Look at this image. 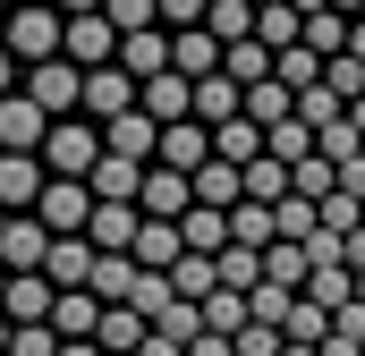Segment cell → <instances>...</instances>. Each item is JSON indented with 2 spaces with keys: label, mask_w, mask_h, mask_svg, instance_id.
Masks as SVG:
<instances>
[{
  "label": "cell",
  "mask_w": 365,
  "mask_h": 356,
  "mask_svg": "<svg viewBox=\"0 0 365 356\" xmlns=\"http://www.w3.org/2000/svg\"><path fill=\"white\" fill-rule=\"evenodd\" d=\"M153 145H162V127H153L145 110H119V119L102 127V153H119V162H153Z\"/></svg>",
  "instance_id": "obj_17"
},
{
  "label": "cell",
  "mask_w": 365,
  "mask_h": 356,
  "mask_svg": "<svg viewBox=\"0 0 365 356\" xmlns=\"http://www.w3.org/2000/svg\"><path fill=\"white\" fill-rule=\"evenodd\" d=\"M51 9H60V17H93L102 0H51Z\"/></svg>",
  "instance_id": "obj_53"
},
{
  "label": "cell",
  "mask_w": 365,
  "mask_h": 356,
  "mask_svg": "<svg viewBox=\"0 0 365 356\" xmlns=\"http://www.w3.org/2000/svg\"><path fill=\"white\" fill-rule=\"evenodd\" d=\"M34 221H43L51 238H86V221H93V187H86V178H43Z\"/></svg>",
  "instance_id": "obj_4"
},
{
  "label": "cell",
  "mask_w": 365,
  "mask_h": 356,
  "mask_svg": "<svg viewBox=\"0 0 365 356\" xmlns=\"http://www.w3.org/2000/svg\"><path fill=\"white\" fill-rule=\"evenodd\" d=\"M51 305H60V288H51L43 271H9V288H0V314H9V331H17V323H51Z\"/></svg>",
  "instance_id": "obj_8"
},
{
  "label": "cell",
  "mask_w": 365,
  "mask_h": 356,
  "mask_svg": "<svg viewBox=\"0 0 365 356\" xmlns=\"http://www.w3.org/2000/svg\"><path fill=\"white\" fill-rule=\"evenodd\" d=\"M221 77H230L238 93L264 85V77H272V43H255V34H247V43H221Z\"/></svg>",
  "instance_id": "obj_22"
},
{
  "label": "cell",
  "mask_w": 365,
  "mask_h": 356,
  "mask_svg": "<svg viewBox=\"0 0 365 356\" xmlns=\"http://www.w3.org/2000/svg\"><path fill=\"white\" fill-rule=\"evenodd\" d=\"M102 305H128V288H136V255H93V280H86Z\"/></svg>",
  "instance_id": "obj_33"
},
{
  "label": "cell",
  "mask_w": 365,
  "mask_h": 356,
  "mask_svg": "<svg viewBox=\"0 0 365 356\" xmlns=\"http://www.w3.org/2000/svg\"><path fill=\"white\" fill-rule=\"evenodd\" d=\"M357 305H365V271H357Z\"/></svg>",
  "instance_id": "obj_58"
},
{
  "label": "cell",
  "mask_w": 365,
  "mask_h": 356,
  "mask_svg": "<svg viewBox=\"0 0 365 356\" xmlns=\"http://www.w3.org/2000/svg\"><path fill=\"white\" fill-rule=\"evenodd\" d=\"M60 43H68V17H60V9H9V60H17V68L60 60Z\"/></svg>",
  "instance_id": "obj_2"
},
{
  "label": "cell",
  "mask_w": 365,
  "mask_h": 356,
  "mask_svg": "<svg viewBox=\"0 0 365 356\" xmlns=\"http://www.w3.org/2000/svg\"><path fill=\"white\" fill-rule=\"evenodd\" d=\"M280 340H289V348H323V340H331V314H323V305H306V297H289Z\"/></svg>",
  "instance_id": "obj_27"
},
{
  "label": "cell",
  "mask_w": 365,
  "mask_h": 356,
  "mask_svg": "<svg viewBox=\"0 0 365 356\" xmlns=\"http://www.w3.org/2000/svg\"><path fill=\"white\" fill-rule=\"evenodd\" d=\"M9 356H60V331L51 323H17L9 331Z\"/></svg>",
  "instance_id": "obj_45"
},
{
  "label": "cell",
  "mask_w": 365,
  "mask_h": 356,
  "mask_svg": "<svg viewBox=\"0 0 365 356\" xmlns=\"http://www.w3.org/2000/svg\"><path fill=\"white\" fill-rule=\"evenodd\" d=\"M230 246H255V255H264V246H272V204H238V212H230Z\"/></svg>",
  "instance_id": "obj_40"
},
{
  "label": "cell",
  "mask_w": 365,
  "mask_h": 356,
  "mask_svg": "<svg viewBox=\"0 0 365 356\" xmlns=\"http://www.w3.org/2000/svg\"><path fill=\"white\" fill-rule=\"evenodd\" d=\"M136 356H187V348H179V340H162V331H145V348H136Z\"/></svg>",
  "instance_id": "obj_51"
},
{
  "label": "cell",
  "mask_w": 365,
  "mask_h": 356,
  "mask_svg": "<svg viewBox=\"0 0 365 356\" xmlns=\"http://www.w3.org/2000/svg\"><path fill=\"white\" fill-rule=\"evenodd\" d=\"M204 34H212V43H247V34H255V0H212V9H204Z\"/></svg>",
  "instance_id": "obj_34"
},
{
  "label": "cell",
  "mask_w": 365,
  "mask_h": 356,
  "mask_svg": "<svg viewBox=\"0 0 365 356\" xmlns=\"http://www.w3.org/2000/svg\"><path fill=\"white\" fill-rule=\"evenodd\" d=\"M145 170H153V162H119V153H102V162H93V204H136V195H145Z\"/></svg>",
  "instance_id": "obj_16"
},
{
  "label": "cell",
  "mask_w": 365,
  "mask_h": 356,
  "mask_svg": "<svg viewBox=\"0 0 365 356\" xmlns=\"http://www.w3.org/2000/svg\"><path fill=\"white\" fill-rule=\"evenodd\" d=\"M280 195H289V162H272V153L247 162V204H280Z\"/></svg>",
  "instance_id": "obj_41"
},
{
  "label": "cell",
  "mask_w": 365,
  "mask_h": 356,
  "mask_svg": "<svg viewBox=\"0 0 365 356\" xmlns=\"http://www.w3.org/2000/svg\"><path fill=\"white\" fill-rule=\"evenodd\" d=\"M204 9H212V0H153L162 34H187V26H204Z\"/></svg>",
  "instance_id": "obj_47"
},
{
  "label": "cell",
  "mask_w": 365,
  "mask_h": 356,
  "mask_svg": "<svg viewBox=\"0 0 365 356\" xmlns=\"http://www.w3.org/2000/svg\"><path fill=\"white\" fill-rule=\"evenodd\" d=\"M128 255H136V263L145 271H170L187 255V238H179V221H145V229H136V246H128Z\"/></svg>",
  "instance_id": "obj_23"
},
{
  "label": "cell",
  "mask_w": 365,
  "mask_h": 356,
  "mask_svg": "<svg viewBox=\"0 0 365 356\" xmlns=\"http://www.w3.org/2000/svg\"><path fill=\"white\" fill-rule=\"evenodd\" d=\"M187 356H238V348H230L221 331H195V340H187Z\"/></svg>",
  "instance_id": "obj_50"
},
{
  "label": "cell",
  "mask_w": 365,
  "mask_h": 356,
  "mask_svg": "<svg viewBox=\"0 0 365 356\" xmlns=\"http://www.w3.org/2000/svg\"><path fill=\"white\" fill-rule=\"evenodd\" d=\"M136 110H145L153 127H179V119H195V85H187L179 68H170V77H153V85L136 93Z\"/></svg>",
  "instance_id": "obj_13"
},
{
  "label": "cell",
  "mask_w": 365,
  "mask_h": 356,
  "mask_svg": "<svg viewBox=\"0 0 365 356\" xmlns=\"http://www.w3.org/2000/svg\"><path fill=\"white\" fill-rule=\"evenodd\" d=\"M43 136H51V119H43L26 93H9V102H0V153H43Z\"/></svg>",
  "instance_id": "obj_15"
},
{
  "label": "cell",
  "mask_w": 365,
  "mask_h": 356,
  "mask_svg": "<svg viewBox=\"0 0 365 356\" xmlns=\"http://www.w3.org/2000/svg\"><path fill=\"white\" fill-rule=\"evenodd\" d=\"M43 280H51L60 297H68V288H86V280H93V246H86V238H51V255H43Z\"/></svg>",
  "instance_id": "obj_19"
},
{
  "label": "cell",
  "mask_w": 365,
  "mask_h": 356,
  "mask_svg": "<svg viewBox=\"0 0 365 356\" xmlns=\"http://www.w3.org/2000/svg\"><path fill=\"white\" fill-rule=\"evenodd\" d=\"M247 323H255V314H247V297H238V288H212V297H204V331H221V340H238Z\"/></svg>",
  "instance_id": "obj_35"
},
{
  "label": "cell",
  "mask_w": 365,
  "mask_h": 356,
  "mask_svg": "<svg viewBox=\"0 0 365 356\" xmlns=\"http://www.w3.org/2000/svg\"><path fill=\"white\" fill-rule=\"evenodd\" d=\"M119 68H128L136 85L170 77V34H162V26H145V34H119Z\"/></svg>",
  "instance_id": "obj_14"
},
{
  "label": "cell",
  "mask_w": 365,
  "mask_h": 356,
  "mask_svg": "<svg viewBox=\"0 0 365 356\" xmlns=\"http://www.w3.org/2000/svg\"><path fill=\"white\" fill-rule=\"evenodd\" d=\"M60 356H102V348H93V340H60Z\"/></svg>",
  "instance_id": "obj_54"
},
{
  "label": "cell",
  "mask_w": 365,
  "mask_h": 356,
  "mask_svg": "<svg viewBox=\"0 0 365 356\" xmlns=\"http://www.w3.org/2000/svg\"><path fill=\"white\" fill-rule=\"evenodd\" d=\"M51 331H60V340H93V331H102V297H93V288H68V297L51 305Z\"/></svg>",
  "instance_id": "obj_24"
},
{
  "label": "cell",
  "mask_w": 365,
  "mask_h": 356,
  "mask_svg": "<svg viewBox=\"0 0 365 356\" xmlns=\"http://www.w3.org/2000/svg\"><path fill=\"white\" fill-rule=\"evenodd\" d=\"M297 297H306V305H323V314H340V305L357 297V271H349V263H331V271H306V288H297Z\"/></svg>",
  "instance_id": "obj_29"
},
{
  "label": "cell",
  "mask_w": 365,
  "mask_h": 356,
  "mask_svg": "<svg viewBox=\"0 0 365 356\" xmlns=\"http://www.w3.org/2000/svg\"><path fill=\"white\" fill-rule=\"evenodd\" d=\"M0 229H9V212H0Z\"/></svg>",
  "instance_id": "obj_60"
},
{
  "label": "cell",
  "mask_w": 365,
  "mask_h": 356,
  "mask_svg": "<svg viewBox=\"0 0 365 356\" xmlns=\"http://www.w3.org/2000/svg\"><path fill=\"white\" fill-rule=\"evenodd\" d=\"M212 153H221V162H230V170H247V162H264V127H255V119H247V110H238V119H230V127H212Z\"/></svg>",
  "instance_id": "obj_25"
},
{
  "label": "cell",
  "mask_w": 365,
  "mask_h": 356,
  "mask_svg": "<svg viewBox=\"0 0 365 356\" xmlns=\"http://www.w3.org/2000/svg\"><path fill=\"white\" fill-rule=\"evenodd\" d=\"M212 280L238 288V297H255V288H264V255H255V246H221V255H212Z\"/></svg>",
  "instance_id": "obj_26"
},
{
  "label": "cell",
  "mask_w": 365,
  "mask_h": 356,
  "mask_svg": "<svg viewBox=\"0 0 365 356\" xmlns=\"http://www.w3.org/2000/svg\"><path fill=\"white\" fill-rule=\"evenodd\" d=\"M349 127H357V136H365V93H357V102H349Z\"/></svg>",
  "instance_id": "obj_56"
},
{
  "label": "cell",
  "mask_w": 365,
  "mask_h": 356,
  "mask_svg": "<svg viewBox=\"0 0 365 356\" xmlns=\"http://www.w3.org/2000/svg\"><path fill=\"white\" fill-rule=\"evenodd\" d=\"M179 238H187V255H221L230 246V212H212V204H195L179 221Z\"/></svg>",
  "instance_id": "obj_28"
},
{
  "label": "cell",
  "mask_w": 365,
  "mask_h": 356,
  "mask_svg": "<svg viewBox=\"0 0 365 356\" xmlns=\"http://www.w3.org/2000/svg\"><path fill=\"white\" fill-rule=\"evenodd\" d=\"M153 331H162V340H179V348H187V340L204 331V305H187V297H179V305H162V323H153Z\"/></svg>",
  "instance_id": "obj_44"
},
{
  "label": "cell",
  "mask_w": 365,
  "mask_h": 356,
  "mask_svg": "<svg viewBox=\"0 0 365 356\" xmlns=\"http://www.w3.org/2000/svg\"><path fill=\"white\" fill-rule=\"evenodd\" d=\"M170 288H179L187 305H204V297L221 288V280H212V255H179V263H170Z\"/></svg>",
  "instance_id": "obj_37"
},
{
  "label": "cell",
  "mask_w": 365,
  "mask_h": 356,
  "mask_svg": "<svg viewBox=\"0 0 365 356\" xmlns=\"http://www.w3.org/2000/svg\"><path fill=\"white\" fill-rule=\"evenodd\" d=\"M323 85L340 93V102H357V93H365V60H357V51H340V60H323Z\"/></svg>",
  "instance_id": "obj_43"
},
{
  "label": "cell",
  "mask_w": 365,
  "mask_h": 356,
  "mask_svg": "<svg viewBox=\"0 0 365 356\" xmlns=\"http://www.w3.org/2000/svg\"><path fill=\"white\" fill-rule=\"evenodd\" d=\"M238 110H247V93L230 85V77H204V85H195V119H204V127H230Z\"/></svg>",
  "instance_id": "obj_30"
},
{
  "label": "cell",
  "mask_w": 365,
  "mask_h": 356,
  "mask_svg": "<svg viewBox=\"0 0 365 356\" xmlns=\"http://www.w3.org/2000/svg\"><path fill=\"white\" fill-rule=\"evenodd\" d=\"M230 348H238V356H280V331H272V323H247Z\"/></svg>",
  "instance_id": "obj_48"
},
{
  "label": "cell",
  "mask_w": 365,
  "mask_h": 356,
  "mask_svg": "<svg viewBox=\"0 0 365 356\" xmlns=\"http://www.w3.org/2000/svg\"><path fill=\"white\" fill-rule=\"evenodd\" d=\"M0 356H9V314H0Z\"/></svg>",
  "instance_id": "obj_57"
},
{
  "label": "cell",
  "mask_w": 365,
  "mask_h": 356,
  "mask_svg": "<svg viewBox=\"0 0 365 356\" xmlns=\"http://www.w3.org/2000/svg\"><path fill=\"white\" fill-rule=\"evenodd\" d=\"M128 305H136L145 323H162V305H179V288H170V271H145V263H136V288H128Z\"/></svg>",
  "instance_id": "obj_36"
},
{
  "label": "cell",
  "mask_w": 365,
  "mask_h": 356,
  "mask_svg": "<svg viewBox=\"0 0 365 356\" xmlns=\"http://www.w3.org/2000/svg\"><path fill=\"white\" fill-rule=\"evenodd\" d=\"M195 204H212V212H238V204H247V170H230V162L212 153V162L195 170Z\"/></svg>",
  "instance_id": "obj_21"
},
{
  "label": "cell",
  "mask_w": 365,
  "mask_h": 356,
  "mask_svg": "<svg viewBox=\"0 0 365 356\" xmlns=\"http://www.w3.org/2000/svg\"><path fill=\"white\" fill-rule=\"evenodd\" d=\"M0 288H9V271H0Z\"/></svg>",
  "instance_id": "obj_61"
},
{
  "label": "cell",
  "mask_w": 365,
  "mask_h": 356,
  "mask_svg": "<svg viewBox=\"0 0 365 356\" xmlns=\"http://www.w3.org/2000/svg\"><path fill=\"white\" fill-rule=\"evenodd\" d=\"M264 153H272V162H289V170H297V162L314 153V127H306V119L289 110V119H272V127H264Z\"/></svg>",
  "instance_id": "obj_31"
},
{
  "label": "cell",
  "mask_w": 365,
  "mask_h": 356,
  "mask_svg": "<svg viewBox=\"0 0 365 356\" xmlns=\"http://www.w3.org/2000/svg\"><path fill=\"white\" fill-rule=\"evenodd\" d=\"M102 17H110L119 34H145V26H162V17H153V0H102Z\"/></svg>",
  "instance_id": "obj_46"
},
{
  "label": "cell",
  "mask_w": 365,
  "mask_h": 356,
  "mask_svg": "<svg viewBox=\"0 0 365 356\" xmlns=\"http://www.w3.org/2000/svg\"><path fill=\"white\" fill-rule=\"evenodd\" d=\"M170 68H179L187 85H204V77H221V43H212L204 26H187V34H170Z\"/></svg>",
  "instance_id": "obj_18"
},
{
  "label": "cell",
  "mask_w": 365,
  "mask_h": 356,
  "mask_svg": "<svg viewBox=\"0 0 365 356\" xmlns=\"http://www.w3.org/2000/svg\"><path fill=\"white\" fill-rule=\"evenodd\" d=\"M331 331H340V340H349V348H365V305H357V297H349V305H340V314H331Z\"/></svg>",
  "instance_id": "obj_49"
},
{
  "label": "cell",
  "mask_w": 365,
  "mask_h": 356,
  "mask_svg": "<svg viewBox=\"0 0 365 356\" xmlns=\"http://www.w3.org/2000/svg\"><path fill=\"white\" fill-rule=\"evenodd\" d=\"M153 162H162V170H204V162H212V127H204V119H179V127H162V145H153Z\"/></svg>",
  "instance_id": "obj_11"
},
{
  "label": "cell",
  "mask_w": 365,
  "mask_h": 356,
  "mask_svg": "<svg viewBox=\"0 0 365 356\" xmlns=\"http://www.w3.org/2000/svg\"><path fill=\"white\" fill-rule=\"evenodd\" d=\"M93 162H102V127H93L86 110H77V119H51L43 170H51V178H93Z\"/></svg>",
  "instance_id": "obj_1"
},
{
  "label": "cell",
  "mask_w": 365,
  "mask_h": 356,
  "mask_svg": "<svg viewBox=\"0 0 365 356\" xmlns=\"http://www.w3.org/2000/svg\"><path fill=\"white\" fill-rule=\"evenodd\" d=\"M136 77H128V68H93L86 77V93H77V110H86L93 127H110V119H119V110H136Z\"/></svg>",
  "instance_id": "obj_7"
},
{
  "label": "cell",
  "mask_w": 365,
  "mask_h": 356,
  "mask_svg": "<svg viewBox=\"0 0 365 356\" xmlns=\"http://www.w3.org/2000/svg\"><path fill=\"white\" fill-rule=\"evenodd\" d=\"M297 119H306V127L323 136L331 119H349V102H340V93H331V85H314V93H297Z\"/></svg>",
  "instance_id": "obj_42"
},
{
  "label": "cell",
  "mask_w": 365,
  "mask_h": 356,
  "mask_svg": "<svg viewBox=\"0 0 365 356\" xmlns=\"http://www.w3.org/2000/svg\"><path fill=\"white\" fill-rule=\"evenodd\" d=\"M306 246H264V280H272V288H289V297H297V288H306Z\"/></svg>",
  "instance_id": "obj_38"
},
{
  "label": "cell",
  "mask_w": 365,
  "mask_h": 356,
  "mask_svg": "<svg viewBox=\"0 0 365 356\" xmlns=\"http://www.w3.org/2000/svg\"><path fill=\"white\" fill-rule=\"evenodd\" d=\"M145 331H153V323H145L136 305H102V331H93V348H102V356H136V348H145Z\"/></svg>",
  "instance_id": "obj_20"
},
{
  "label": "cell",
  "mask_w": 365,
  "mask_h": 356,
  "mask_svg": "<svg viewBox=\"0 0 365 356\" xmlns=\"http://www.w3.org/2000/svg\"><path fill=\"white\" fill-rule=\"evenodd\" d=\"M255 9H280V0H255Z\"/></svg>",
  "instance_id": "obj_59"
},
{
  "label": "cell",
  "mask_w": 365,
  "mask_h": 356,
  "mask_svg": "<svg viewBox=\"0 0 365 356\" xmlns=\"http://www.w3.org/2000/svg\"><path fill=\"white\" fill-rule=\"evenodd\" d=\"M60 60H77V68H119V26L93 9V17H68V43H60Z\"/></svg>",
  "instance_id": "obj_5"
},
{
  "label": "cell",
  "mask_w": 365,
  "mask_h": 356,
  "mask_svg": "<svg viewBox=\"0 0 365 356\" xmlns=\"http://www.w3.org/2000/svg\"><path fill=\"white\" fill-rule=\"evenodd\" d=\"M272 77L289 93H314L323 85V51H306V43H289V51H272Z\"/></svg>",
  "instance_id": "obj_32"
},
{
  "label": "cell",
  "mask_w": 365,
  "mask_h": 356,
  "mask_svg": "<svg viewBox=\"0 0 365 356\" xmlns=\"http://www.w3.org/2000/svg\"><path fill=\"white\" fill-rule=\"evenodd\" d=\"M43 153H0V212H34L43 204Z\"/></svg>",
  "instance_id": "obj_10"
},
{
  "label": "cell",
  "mask_w": 365,
  "mask_h": 356,
  "mask_svg": "<svg viewBox=\"0 0 365 356\" xmlns=\"http://www.w3.org/2000/svg\"><path fill=\"white\" fill-rule=\"evenodd\" d=\"M17 93L43 110V119H77V93H86V68L77 60H43V68H26Z\"/></svg>",
  "instance_id": "obj_3"
},
{
  "label": "cell",
  "mask_w": 365,
  "mask_h": 356,
  "mask_svg": "<svg viewBox=\"0 0 365 356\" xmlns=\"http://www.w3.org/2000/svg\"><path fill=\"white\" fill-rule=\"evenodd\" d=\"M136 229H145V212H136V204H93L86 246H93V255H128V246H136Z\"/></svg>",
  "instance_id": "obj_12"
},
{
  "label": "cell",
  "mask_w": 365,
  "mask_h": 356,
  "mask_svg": "<svg viewBox=\"0 0 365 356\" xmlns=\"http://www.w3.org/2000/svg\"><path fill=\"white\" fill-rule=\"evenodd\" d=\"M349 51H357V60H365V17H357V26H349Z\"/></svg>",
  "instance_id": "obj_55"
},
{
  "label": "cell",
  "mask_w": 365,
  "mask_h": 356,
  "mask_svg": "<svg viewBox=\"0 0 365 356\" xmlns=\"http://www.w3.org/2000/svg\"><path fill=\"white\" fill-rule=\"evenodd\" d=\"M136 212H145V221H187V212H195V178L153 162V170H145V195H136Z\"/></svg>",
  "instance_id": "obj_6"
},
{
  "label": "cell",
  "mask_w": 365,
  "mask_h": 356,
  "mask_svg": "<svg viewBox=\"0 0 365 356\" xmlns=\"http://www.w3.org/2000/svg\"><path fill=\"white\" fill-rule=\"evenodd\" d=\"M17 93V60H9V43H0V102Z\"/></svg>",
  "instance_id": "obj_52"
},
{
  "label": "cell",
  "mask_w": 365,
  "mask_h": 356,
  "mask_svg": "<svg viewBox=\"0 0 365 356\" xmlns=\"http://www.w3.org/2000/svg\"><path fill=\"white\" fill-rule=\"evenodd\" d=\"M51 255V229L34 221V212H9V229H0V271H43Z\"/></svg>",
  "instance_id": "obj_9"
},
{
  "label": "cell",
  "mask_w": 365,
  "mask_h": 356,
  "mask_svg": "<svg viewBox=\"0 0 365 356\" xmlns=\"http://www.w3.org/2000/svg\"><path fill=\"white\" fill-rule=\"evenodd\" d=\"M306 51L340 60V51H349V17H340V9H314V17H306Z\"/></svg>",
  "instance_id": "obj_39"
}]
</instances>
